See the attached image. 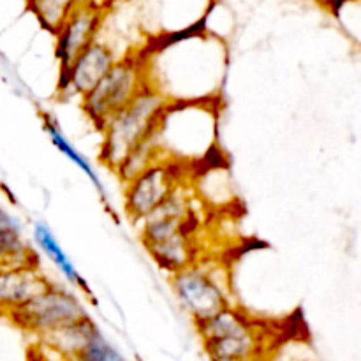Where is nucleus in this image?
Returning <instances> with one entry per match:
<instances>
[{
	"instance_id": "obj_5",
	"label": "nucleus",
	"mask_w": 361,
	"mask_h": 361,
	"mask_svg": "<svg viewBox=\"0 0 361 361\" xmlns=\"http://www.w3.org/2000/svg\"><path fill=\"white\" fill-rule=\"evenodd\" d=\"M192 171L189 168L169 161H159L154 166L126 183L123 190V212L133 224H140L154 210H157L169 194L189 182Z\"/></svg>"
},
{
	"instance_id": "obj_13",
	"label": "nucleus",
	"mask_w": 361,
	"mask_h": 361,
	"mask_svg": "<svg viewBox=\"0 0 361 361\" xmlns=\"http://www.w3.org/2000/svg\"><path fill=\"white\" fill-rule=\"evenodd\" d=\"M32 235H34V242L37 243L39 249H41L42 252H44V256L55 264V268L60 271V275L66 279L67 284L80 289V291L88 293L87 282H85V279L81 277L78 268L74 267L71 257L63 252V249L60 247V243L56 242L51 229H49L46 224H42V222H34V226H32Z\"/></svg>"
},
{
	"instance_id": "obj_19",
	"label": "nucleus",
	"mask_w": 361,
	"mask_h": 361,
	"mask_svg": "<svg viewBox=\"0 0 361 361\" xmlns=\"http://www.w3.org/2000/svg\"><path fill=\"white\" fill-rule=\"evenodd\" d=\"M0 233H16V235H23V226H21L20 219L14 217L7 210L0 208Z\"/></svg>"
},
{
	"instance_id": "obj_10",
	"label": "nucleus",
	"mask_w": 361,
	"mask_h": 361,
	"mask_svg": "<svg viewBox=\"0 0 361 361\" xmlns=\"http://www.w3.org/2000/svg\"><path fill=\"white\" fill-rule=\"evenodd\" d=\"M39 264L0 267V310L14 312L51 286Z\"/></svg>"
},
{
	"instance_id": "obj_14",
	"label": "nucleus",
	"mask_w": 361,
	"mask_h": 361,
	"mask_svg": "<svg viewBox=\"0 0 361 361\" xmlns=\"http://www.w3.org/2000/svg\"><path fill=\"white\" fill-rule=\"evenodd\" d=\"M44 130L48 133L49 140H51V143L55 145L56 150H59L60 154L66 155V157L69 159V161L73 162L78 169H80V171H83L85 175L88 176V180L92 182V185L95 187V190H97V192L101 194L102 200H104L106 189H104V185H102V182H101V178H99L95 168L90 164V161H88L83 154H80V150H76V148L73 147V143L67 140L66 134H63L62 130H60V127L56 126L55 118H51L49 115H44Z\"/></svg>"
},
{
	"instance_id": "obj_8",
	"label": "nucleus",
	"mask_w": 361,
	"mask_h": 361,
	"mask_svg": "<svg viewBox=\"0 0 361 361\" xmlns=\"http://www.w3.org/2000/svg\"><path fill=\"white\" fill-rule=\"evenodd\" d=\"M116 55L106 42L95 39L73 63L59 76V94L63 97L87 95L116 63Z\"/></svg>"
},
{
	"instance_id": "obj_4",
	"label": "nucleus",
	"mask_w": 361,
	"mask_h": 361,
	"mask_svg": "<svg viewBox=\"0 0 361 361\" xmlns=\"http://www.w3.org/2000/svg\"><path fill=\"white\" fill-rule=\"evenodd\" d=\"M147 87L143 53L126 55L116 60L109 73L81 97V109L101 133L109 118L130 104Z\"/></svg>"
},
{
	"instance_id": "obj_11",
	"label": "nucleus",
	"mask_w": 361,
	"mask_h": 361,
	"mask_svg": "<svg viewBox=\"0 0 361 361\" xmlns=\"http://www.w3.org/2000/svg\"><path fill=\"white\" fill-rule=\"evenodd\" d=\"M99 335L101 331L88 316L69 326L41 335L37 341L39 348L48 356H53L55 361H73Z\"/></svg>"
},
{
	"instance_id": "obj_17",
	"label": "nucleus",
	"mask_w": 361,
	"mask_h": 361,
	"mask_svg": "<svg viewBox=\"0 0 361 361\" xmlns=\"http://www.w3.org/2000/svg\"><path fill=\"white\" fill-rule=\"evenodd\" d=\"M28 264H39V257L23 235L0 233V267H28Z\"/></svg>"
},
{
	"instance_id": "obj_6",
	"label": "nucleus",
	"mask_w": 361,
	"mask_h": 361,
	"mask_svg": "<svg viewBox=\"0 0 361 361\" xmlns=\"http://www.w3.org/2000/svg\"><path fill=\"white\" fill-rule=\"evenodd\" d=\"M9 317L25 331L41 337L49 331L78 323L88 317V314L73 291L51 284L41 295L11 312Z\"/></svg>"
},
{
	"instance_id": "obj_15",
	"label": "nucleus",
	"mask_w": 361,
	"mask_h": 361,
	"mask_svg": "<svg viewBox=\"0 0 361 361\" xmlns=\"http://www.w3.org/2000/svg\"><path fill=\"white\" fill-rule=\"evenodd\" d=\"M154 133H152L147 140L141 141L136 148H133V150L129 152V155L120 162L118 168L113 171L118 176V180L123 185L129 183L130 180L136 178V176H140L143 171H147V169L150 168V166H154L155 162L162 161Z\"/></svg>"
},
{
	"instance_id": "obj_18",
	"label": "nucleus",
	"mask_w": 361,
	"mask_h": 361,
	"mask_svg": "<svg viewBox=\"0 0 361 361\" xmlns=\"http://www.w3.org/2000/svg\"><path fill=\"white\" fill-rule=\"evenodd\" d=\"M73 361H127L118 349L113 348L102 334L90 342Z\"/></svg>"
},
{
	"instance_id": "obj_2",
	"label": "nucleus",
	"mask_w": 361,
	"mask_h": 361,
	"mask_svg": "<svg viewBox=\"0 0 361 361\" xmlns=\"http://www.w3.org/2000/svg\"><path fill=\"white\" fill-rule=\"evenodd\" d=\"M210 361H268L274 342L263 323L236 307L194 324Z\"/></svg>"
},
{
	"instance_id": "obj_3",
	"label": "nucleus",
	"mask_w": 361,
	"mask_h": 361,
	"mask_svg": "<svg viewBox=\"0 0 361 361\" xmlns=\"http://www.w3.org/2000/svg\"><path fill=\"white\" fill-rule=\"evenodd\" d=\"M166 106L168 101L157 90L147 87L130 104L109 118L101 129V164L115 171L129 152L157 129Z\"/></svg>"
},
{
	"instance_id": "obj_7",
	"label": "nucleus",
	"mask_w": 361,
	"mask_h": 361,
	"mask_svg": "<svg viewBox=\"0 0 361 361\" xmlns=\"http://www.w3.org/2000/svg\"><path fill=\"white\" fill-rule=\"evenodd\" d=\"M171 288L180 307L194 324L229 307L226 282L212 268L194 263L171 275Z\"/></svg>"
},
{
	"instance_id": "obj_9",
	"label": "nucleus",
	"mask_w": 361,
	"mask_h": 361,
	"mask_svg": "<svg viewBox=\"0 0 361 361\" xmlns=\"http://www.w3.org/2000/svg\"><path fill=\"white\" fill-rule=\"evenodd\" d=\"M101 23V11L92 6H80L71 14L69 20L55 35V56L59 62L60 74L66 73L71 63L95 41Z\"/></svg>"
},
{
	"instance_id": "obj_16",
	"label": "nucleus",
	"mask_w": 361,
	"mask_h": 361,
	"mask_svg": "<svg viewBox=\"0 0 361 361\" xmlns=\"http://www.w3.org/2000/svg\"><path fill=\"white\" fill-rule=\"evenodd\" d=\"M28 4L39 23L53 35H56L71 14L80 7L78 0H28Z\"/></svg>"
},
{
	"instance_id": "obj_12",
	"label": "nucleus",
	"mask_w": 361,
	"mask_h": 361,
	"mask_svg": "<svg viewBox=\"0 0 361 361\" xmlns=\"http://www.w3.org/2000/svg\"><path fill=\"white\" fill-rule=\"evenodd\" d=\"M152 259L162 268L169 271V275L197 263L196 261V245H194V228L182 229L175 235L162 238L159 242L143 245Z\"/></svg>"
},
{
	"instance_id": "obj_1",
	"label": "nucleus",
	"mask_w": 361,
	"mask_h": 361,
	"mask_svg": "<svg viewBox=\"0 0 361 361\" xmlns=\"http://www.w3.org/2000/svg\"><path fill=\"white\" fill-rule=\"evenodd\" d=\"M215 101L168 102L154 136L162 161L194 168L210 157L217 133Z\"/></svg>"
}]
</instances>
